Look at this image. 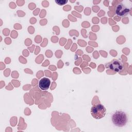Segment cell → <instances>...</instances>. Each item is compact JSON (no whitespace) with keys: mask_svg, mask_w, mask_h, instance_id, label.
Listing matches in <instances>:
<instances>
[{"mask_svg":"<svg viewBox=\"0 0 132 132\" xmlns=\"http://www.w3.org/2000/svg\"><path fill=\"white\" fill-rule=\"evenodd\" d=\"M128 118L126 113L123 111H117L112 116L113 124L118 127H123L126 125Z\"/></svg>","mask_w":132,"mask_h":132,"instance_id":"cell-1","label":"cell"},{"mask_svg":"<svg viewBox=\"0 0 132 132\" xmlns=\"http://www.w3.org/2000/svg\"><path fill=\"white\" fill-rule=\"evenodd\" d=\"M90 112L94 119L98 120L104 117L106 113V109L102 104L97 103L92 106Z\"/></svg>","mask_w":132,"mask_h":132,"instance_id":"cell-2","label":"cell"},{"mask_svg":"<svg viewBox=\"0 0 132 132\" xmlns=\"http://www.w3.org/2000/svg\"><path fill=\"white\" fill-rule=\"evenodd\" d=\"M106 68H109L116 72H119L123 69V65L120 60L113 59L109 62L106 63Z\"/></svg>","mask_w":132,"mask_h":132,"instance_id":"cell-3","label":"cell"},{"mask_svg":"<svg viewBox=\"0 0 132 132\" xmlns=\"http://www.w3.org/2000/svg\"><path fill=\"white\" fill-rule=\"evenodd\" d=\"M129 11L130 10L127 7L122 4H120L117 6L116 9V13L121 17H123L127 15L128 14Z\"/></svg>","mask_w":132,"mask_h":132,"instance_id":"cell-4","label":"cell"},{"mask_svg":"<svg viewBox=\"0 0 132 132\" xmlns=\"http://www.w3.org/2000/svg\"><path fill=\"white\" fill-rule=\"evenodd\" d=\"M51 85V81L50 79L46 77H43L41 78L39 82V87L42 90H47Z\"/></svg>","mask_w":132,"mask_h":132,"instance_id":"cell-5","label":"cell"},{"mask_svg":"<svg viewBox=\"0 0 132 132\" xmlns=\"http://www.w3.org/2000/svg\"><path fill=\"white\" fill-rule=\"evenodd\" d=\"M55 2L57 4L61 6L65 4L68 1V0H55Z\"/></svg>","mask_w":132,"mask_h":132,"instance_id":"cell-6","label":"cell"}]
</instances>
